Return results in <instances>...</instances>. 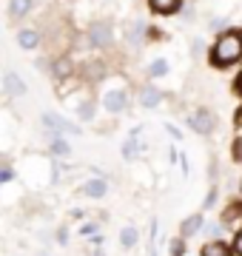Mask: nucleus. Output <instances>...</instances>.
<instances>
[{
  "label": "nucleus",
  "mask_w": 242,
  "mask_h": 256,
  "mask_svg": "<svg viewBox=\"0 0 242 256\" xmlns=\"http://www.w3.org/2000/svg\"><path fill=\"white\" fill-rule=\"evenodd\" d=\"M240 57H242V28L225 32V34L214 43V48H211L214 66H234Z\"/></svg>",
  "instance_id": "obj_1"
},
{
  "label": "nucleus",
  "mask_w": 242,
  "mask_h": 256,
  "mask_svg": "<svg viewBox=\"0 0 242 256\" xmlns=\"http://www.w3.org/2000/svg\"><path fill=\"white\" fill-rule=\"evenodd\" d=\"M188 126L194 128V131H200V134H211L214 131V120H211L208 111H196V114H191Z\"/></svg>",
  "instance_id": "obj_2"
},
{
  "label": "nucleus",
  "mask_w": 242,
  "mask_h": 256,
  "mask_svg": "<svg viewBox=\"0 0 242 256\" xmlns=\"http://www.w3.org/2000/svg\"><path fill=\"white\" fill-rule=\"evenodd\" d=\"M88 40H92V46H106V43L112 40L108 23H94V26L88 28Z\"/></svg>",
  "instance_id": "obj_3"
},
{
  "label": "nucleus",
  "mask_w": 242,
  "mask_h": 256,
  "mask_svg": "<svg viewBox=\"0 0 242 256\" xmlns=\"http://www.w3.org/2000/svg\"><path fill=\"white\" fill-rule=\"evenodd\" d=\"M222 222H225V225H228L231 230H236V234H240V230H242V208H240V205H231V208H225Z\"/></svg>",
  "instance_id": "obj_4"
},
{
  "label": "nucleus",
  "mask_w": 242,
  "mask_h": 256,
  "mask_svg": "<svg viewBox=\"0 0 242 256\" xmlns=\"http://www.w3.org/2000/svg\"><path fill=\"white\" fill-rule=\"evenodd\" d=\"M3 88H6L9 97H23V94H26V86L18 80V74H12V72L3 77Z\"/></svg>",
  "instance_id": "obj_5"
},
{
  "label": "nucleus",
  "mask_w": 242,
  "mask_h": 256,
  "mask_svg": "<svg viewBox=\"0 0 242 256\" xmlns=\"http://www.w3.org/2000/svg\"><path fill=\"white\" fill-rule=\"evenodd\" d=\"M151 12H157V14H174V12L182 6V0H148Z\"/></svg>",
  "instance_id": "obj_6"
},
{
  "label": "nucleus",
  "mask_w": 242,
  "mask_h": 256,
  "mask_svg": "<svg viewBox=\"0 0 242 256\" xmlns=\"http://www.w3.org/2000/svg\"><path fill=\"white\" fill-rule=\"evenodd\" d=\"M43 122H46L48 131H72V134H77L74 126H68L63 117H57V114H43Z\"/></svg>",
  "instance_id": "obj_7"
},
{
  "label": "nucleus",
  "mask_w": 242,
  "mask_h": 256,
  "mask_svg": "<svg viewBox=\"0 0 242 256\" xmlns=\"http://www.w3.org/2000/svg\"><path fill=\"white\" fill-rule=\"evenodd\" d=\"M102 106L117 114V111L126 108V94H122V92H108V94H106V100H102Z\"/></svg>",
  "instance_id": "obj_8"
},
{
  "label": "nucleus",
  "mask_w": 242,
  "mask_h": 256,
  "mask_svg": "<svg viewBox=\"0 0 242 256\" xmlns=\"http://www.w3.org/2000/svg\"><path fill=\"white\" fill-rule=\"evenodd\" d=\"M160 100H162V94H160L157 88H154V86H146V88L140 92V102L146 106V108H154V106H157Z\"/></svg>",
  "instance_id": "obj_9"
},
{
  "label": "nucleus",
  "mask_w": 242,
  "mask_h": 256,
  "mask_svg": "<svg viewBox=\"0 0 242 256\" xmlns=\"http://www.w3.org/2000/svg\"><path fill=\"white\" fill-rule=\"evenodd\" d=\"M83 194H86V196H94V200H100L102 194H106V182H102V180H88V182L83 185Z\"/></svg>",
  "instance_id": "obj_10"
},
{
  "label": "nucleus",
  "mask_w": 242,
  "mask_h": 256,
  "mask_svg": "<svg viewBox=\"0 0 242 256\" xmlns=\"http://www.w3.org/2000/svg\"><path fill=\"white\" fill-rule=\"evenodd\" d=\"M200 228H202V216H200V214H194L191 220H186V222H182V228H180V234H182V236H194V234H196Z\"/></svg>",
  "instance_id": "obj_11"
},
{
  "label": "nucleus",
  "mask_w": 242,
  "mask_h": 256,
  "mask_svg": "<svg viewBox=\"0 0 242 256\" xmlns=\"http://www.w3.org/2000/svg\"><path fill=\"white\" fill-rule=\"evenodd\" d=\"M38 40H40V37H38V32H34V28H23V32L18 34V43L23 48H34V46H38Z\"/></svg>",
  "instance_id": "obj_12"
},
{
  "label": "nucleus",
  "mask_w": 242,
  "mask_h": 256,
  "mask_svg": "<svg viewBox=\"0 0 242 256\" xmlns=\"http://www.w3.org/2000/svg\"><path fill=\"white\" fill-rule=\"evenodd\" d=\"M200 254L202 256H228V248H225L222 242H208Z\"/></svg>",
  "instance_id": "obj_13"
},
{
  "label": "nucleus",
  "mask_w": 242,
  "mask_h": 256,
  "mask_svg": "<svg viewBox=\"0 0 242 256\" xmlns=\"http://www.w3.org/2000/svg\"><path fill=\"white\" fill-rule=\"evenodd\" d=\"M28 9H32V0H12V14H14V18L26 14Z\"/></svg>",
  "instance_id": "obj_14"
},
{
  "label": "nucleus",
  "mask_w": 242,
  "mask_h": 256,
  "mask_svg": "<svg viewBox=\"0 0 242 256\" xmlns=\"http://www.w3.org/2000/svg\"><path fill=\"white\" fill-rule=\"evenodd\" d=\"M137 236H140V234H137V228H126V230H122V239H120V242H122L126 248H134V245H137Z\"/></svg>",
  "instance_id": "obj_15"
},
{
  "label": "nucleus",
  "mask_w": 242,
  "mask_h": 256,
  "mask_svg": "<svg viewBox=\"0 0 242 256\" xmlns=\"http://www.w3.org/2000/svg\"><path fill=\"white\" fill-rule=\"evenodd\" d=\"M166 72H168V63H166V60H154V63H151V68H148L151 77H162Z\"/></svg>",
  "instance_id": "obj_16"
},
{
  "label": "nucleus",
  "mask_w": 242,
  "mask_h": 256,
  "mask_svg": "<svg viewBox=\"0 0 242 256\" xmlns=\"http://www.w3.org/2000/svg\"><path fill=\"white\" fill-rule=\"evenodd\" d=\"M52 151H54V154H68V142H66V140H52Z\"/></svg>",
  "instance_id": "obj_17"
},
{
  "label": "nucleus",
  "mask_w": 242,
  "mask_h": 256,
  "mask_svg": "<svg viewBox=\"0 0 242 256\" xmlns=\"http://www.w3.org/2000/svg\"><path fill=\"white\" fill-rule=\"evenodd\" d=\"M234 248H236V254L242 256V230H240V234H236V245H234Z\"/></svg>",
  "instance_id": "obj_18"
},
{
  "label": "nucleus",
  "mask_w": 242,
  "mask_h": 256,
  "mask_svg": "<svg viewBox=\"0 0 242 256\" xmlns=\"http://www.w3.org/2000/svg\"><path fill=\"white\" fill-rule=\"evenodd\" d=\"M122 154H126V156H128V160H131V156H134V142H128V146H126V151H122Z\"/></svg>",
  "instance_id": "obj_19"
},
{
  "label": "nucleus",
  "mask_w": 242,
  "mask_h": 256,
  "mask_svg": "<svg viewBox=\"0 0 242 256\" xmlns=\"http://www.w3.org/2000/svg\"><path fill=\"white\" fill-rule=\"evenodd\" d=\"M236 131H240V134H242V108L236 111Z\"/></svg>",
  "instance_id": "obj_20"
},
{
  "label": "nucleus",
  "mask_w": 242,
  "mask_h": 256,
  "mask_svg": "<svg viewBox=\"0 0 242 256\" xmlns=\"http://www.w3.org/2000/svg\"><path fill=\"white\" fill-rule=\"evenodd\" d=\"M240 191H242V182H240Z\"/></svg>",
  "instance_id": "obj_21"
},
{
  "label": "nucleus",
  "mask_w": 242,
  "mask_h": 256,
  "mask_svg": "<svg viewBox=\"0 0 242 256\" xmlns=\"http://www.w3.org/2000/svg\"><path fill=\"white\" fill-rule=\"evenodd\" d=\"M43 256H46V254H43Z\"/></svg>",
  "instance_id": "obj_22"
}]
</instances>
